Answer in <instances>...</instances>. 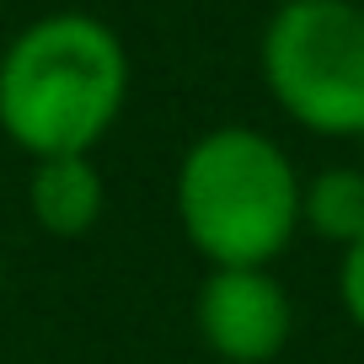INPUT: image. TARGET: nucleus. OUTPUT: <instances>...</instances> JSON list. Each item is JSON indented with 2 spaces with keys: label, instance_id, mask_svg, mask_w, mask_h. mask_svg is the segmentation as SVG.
I'll return each mask as SVG.
<instances>
[{
  "label": "nucleus",
  "instance_id": "f257e3e1",
  "mask_svg": "<svg viewBox=\"0 0 364 364\" xmlns=\"http://www.w3.org/2000/svg\"><path fill=\"white\" fill-rule=\"evenodd\" d=\"M129 102L124 38L86 11H48L0 54V134L33 161L91 156Z\"/></svg>",
  "mask_w": 364,
  "mask_h": 364
},
{
  "label": "nucleus",
  "instance_id": "f03ea898",
  "mask_svg": "<svg viewBox=\"0 0 364 364\" xmlns=\"http://www.w3.org/2000/svg\"><path fill=\"white\" fill-rule=\"evenodd\" d=\"M177 225L209 268H273L300 230L295 161L262 129L220 124L177 161Z\"/></svg>",
  "mask_w": 364,
  "mask_h": 364
},
{
  "label": "nucleus",
  "instance_id": "7ed1b4c3",
  "mask_svg": "<svg viewBox=\"0 0 364 364\" xmlns=\"http://www.w3.org/2000/svg\"><path fill=\"white\" fill-rule=\"evenodd\" d=\"M262 80L300 129L327 139L364 134V6L284 0L262 27Z\"/></svg>",
  "mask_w": 364,
  "mask_h": 364
},
{
  "label": "nucleus",
  "instance_id": "20e7f679",
  "mask_svg": "<svg viewBox=\"0 0 364 364\" xmlns=\"http://www.w3.org/2000/svg\"><path fill=\"white\" fill-rule=\"evenodd\" d=\"M193 327L215 359L268 364L295 332V306L273 268H209L193 300Z\"/></svg>",
  "mask_w": 364,
  "mask_h": 364
},
{
  "label": "nucleus",
  "instance_id": "39448f33",
  "mask_svg": "<svg viewBox=\"0 0 364 364\" xmlns=\"http://www.w3.org/2000/svg\"><path fill=\"white\" fill-rule=\"evenodd\" d=\"M107 209V177L91 156H43L27 177V215L54 241H75L97 230Z\"/></svg>",
  "mask_w": 364,
  "mask_h": 364
},
{
  "label": "nucleus",
  "instance_id": "423d86ee",
  "mask_svg": "<svg viewBox=\"0 0 364 364\" xmlns=\"http://www.w3.org/2000/svg\"><path fill=\"white\" fill-rule=\"evenodd\" d=\"M300 225H311L321 241L353 247L364 236V171L327 166L300 182Z\"/></svg>",
  "mask_w": 364,
  "mask_h": 364
},
{
  "label": "nucleus",
  "instance_id": "0eeeda50",
  "mask_svg": "<svg viewBox=\"0 0 364 364\" xmlns=\"http://www.w3.org/2000/svg\"><path fill=\"white\" fill-rule=\"evenodd\" d=\"M338 295H343V311L348 321L364 332V236L353 247H343V268H338Z\"/></svg>",
  "mask_w": 364,
  "mask_h": 364
},
{
  "label": "nucleus",
  "instance_id": "6e6552de",
  "mask_svg": "<svg viewBox=\"0 0 364 364\" xmlns=\"http://www.w3.org/2000/svg\"><path fill=\"white\" fill-rule=\"evenodd\" d=\"M0 289H6V262H0Z\"/></svg>",
  "mask_w": 364,
  "mask_h": 364
}]
</instances>
